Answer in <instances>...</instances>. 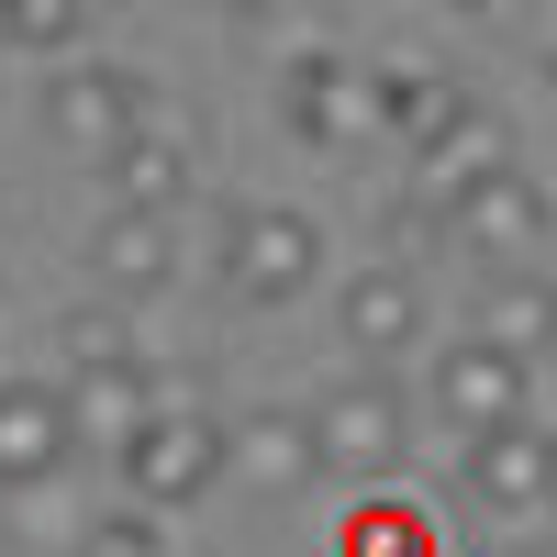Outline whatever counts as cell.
<instances>
[{"mask_svg":"<svg viewBox=\"0 0 557 557\" xmlns=\"http://www.w3.org/2000/svg\"><path fill=\"white\" fill-rule=\"evenodd\" d=\"M301 424H312L323 480H346V491H391L401 457H412V401H401L391 368H346V380H323L301 401Z\"/></svg>","mask_w":557,"mask_h":557,"instance_id":"cell-1","label":"cell"},{"mask_svg":"<svg viewBox=\"0 0 557 557\" xmlns=\"http://www.w3.org/2000/svg\"><path fill=\"white\" fill-rule=\"evenodd\" d=\"M212 278L246 312H290L323 278V223L290 212V201H235V212H223V246H212Z\"/></svg>","mask_w":557,"mask_h":557,"instance_id":"cell-2","label":"cell"},{"mask_svg":"<svg viewBox=\"0 0 557 557\" xmlns=\"http://www.w3.org/2000/svg\"><path fill=\"white\" fill-rule=\"evenodd\" d=\"M278 123H290L312 157H335V168H357L368 146H391L380 78H368L357 57H323V45H312L301 67H278Z\"/></svg>","mask_w":557,"mask_h":557,"instance_id":"cell-3","label":"cell"},{"mask_svg":"<svg viewBox=\"0 0 557 557\" xmlns=\"http://www.w3.org/2000/svg\"><path fill=\"white\" fill-rule=\"evenodd\" d=\"M146 112H157V89H146V67H123V57H78V67L45 78V134H57L78 168H112L134 134H146Z\"/></svg>","mask_w":557,"mask_h":557,"instance_id":"cell-4","label":"cell"},{"mask_svg":"<svg viewBox=\"0 0 557 557\" xmlns=\"http://www.w3.org/2000/svg\"><path fill=\"white\" fill-rule=\"evenodd\" d=\"M212 480H235V424H212L201 401L157 412V424L123 446V491H134V513H178V502H201Z\"/></svg>","mask_w":557,"mask_h":557,"instance_id":"cell-5","label":"cell"},{"mask_svg":"<svg viewBox=\"0 0 557 557\" xmlns=\"http://www.w3.org/2000/svg\"><path fill=\"white\" fill-rule=\"evenodd\" d=\"M424 401H435V424H457V446H480V435L535 424V368L480 346V335H446L435 368H424Z\"/></svg>","mask_w":557,"mask_h":557,"instance_id":"cell-6","label":"cell"},{"mask_svg":"<svg viewBox=\"0 0 557 557\" xmlns=\"http://www.w3.org/2000/svg\"><path fill=\"white\" fill-rule=\"evenodd\" d=\"M201 157H212V134L190 123V112H146V134L101 168V212H157V223H178V201L201 190Z\"/></svg>","mask_w":557,"mask_h":557,"instance_id":"cell-7","label":"cell"},{"mask_svg":"<svg viewBox=\"0 0 557 557\" xmlns=\"http://www.w3.org/2000/svg\"><path fill=\"white\" fill-rule=\"evenodd\" d=\"M502 168H513V123H502L491 101H469L424 157H412V223H424V235H446V212L469 201V190H491Z\"/></svg>","mask_w":557,"mask_h":557,"instance_id":"cell-8","label":"cell"},{"mask_svg":"<svg viewBox=\"0 0 557 557\" xmlns=\"http://www.w3.org/2000/svg\"><path fill=\"white\" fill-rule=\"evenodd\" d=\"M457 491H469V513H557V424H513V435H480L457 446Z\"/></svg>","mask_w":557,"mask_h":557,"instance_id":"cell-9","label":"cell"},{"mask_svg":"<svg viewBox=\"0 0 557 557\" xmlns=\"http://www.w3.org/2000/svg\"><path fill=\"white\" fill-rule=\"evenodd\" d=\"M546 223H557V212H546V190H535L524 168H502L491 190H469V201L446 212V246H457V257H480L491 278H513V268L546 246Z\"/></svg>","mask_w":557,"mask_h":557,"instance_id":"cell-10","label":"cell"},{"mask_svg":"<svg viewBox=\"0 0 557 557\" xmlns=\"http://www.w3.org/2000/svg\"><path fill=\"white\" fill-rule=\"evenodd\" d=\"M335 335H346L357 368L412 357V346H424V278H412V268H357V278H335Z\"/></svg>","mask_w":557,"mask_h":557,"instance_id":"cell-11","label":"cell"},{"mask_svg":"<svg viewBox=\"0 0 557 557\" xmlns=\"http://www.w3.org/2000/svg\"><path fill=\"white\" fill-rule=\"evenodd\" d=\"M368 78H380V112H391V146L424 157L435 134L469 112V78H457L446 57H424V45H391V57H368Z\"/></svg>","mask_w":557,"mask_h":557,"instance_id":"cell-12","label":"cell"},{"mask_svg":"<svg viewBox=\"0 0 557 557\" xmlns=\"http://www.w3.org/2000/svg\"><path fill=\"white\" fill-rule=\"evenodd\" d=\"M67 457H78L67 401H57V391L0 380V502H12V491H45V480H67Z\"/></svg>","mask_w":557,"mask_h":557,"instance_id":"cell-13","label":"cell"},{"mask_svg":"<svg viewBox=\"0 0 557 557\" xmlns=\"http://www.w3.org/2000/svg\"><path fill=\"white\" fill-rule=\"evenodd\" d=\"M89 278H101V301H157L168 278H178V223H157V212H101L89 223Z\"/></svg>","mask_w":557,"mask_h":557,"instance_id":"cell-14","label":"cell"},{"mask_svg":"<svg viewBox=\"0 0 557 557\" xmlns=\"http://www.w3.org/2000/svg\"><path fill=\"white\" fill-rule=\"evenodd\" d=\"M67 401V424H78V446H134V435H146L157 424V357H134V368H78V380L57 391Z\"/></svg>","mask_w":557,"mask_h":557,"instance_id":"cell-15","label":"cell"},{"mask_svg":"<svg viewBox=\"0 0 557 557\" xmlns=\"http://www.w3.org/2000/svg\"><path fill=\"white\" fill-rule=\"evenodd\" d=\"M469 335L535 368V346H557V278H535V268L491 278V290H480V312H469Z\"/></svg>","mask_w":557,"mask_h":557,"instance_id":"cell-16","label":"cell"},{"mask_svg":"<svg viewBox=\"0 0 557 557\" xmlns=\"http://www.w3.org/2000/svg\"><path fill=\"white\" fill-rule=\"evenodd\" d=\"M235 480L246 491H301V480H323V457H312V424L301 412H235Z\"/></svg>","mask_w":557,"mask_h":557,"instance_id":"cell-17","label":"cell"},{"mask_svg":"<svg viewBox=\"0 0 557 557\" xmlns=\"http://www.w3.org/2000/svg\"><path fill=\"white\" fill-rule=\"evenodd\" d=\"M335 557H435V513H424V502H401V491H357Z\"/></svg>","mask_w":557,"mask_h":557,"instance_id":"cell-18","label":"cell"},{"mask_svg":"<svg viewBox=\"0 0 557 557\" xmlns=\"http://www.w3.org/2000/svg\"><path fill=\"white\" fill-rule=\"evenodd\" d=\"M57 335H67V380H78V368H134V357H146V335H134L123 301H78Z\"/></svg>","mask_w":557,"mask_h":557,"instance_id":"cell-19","label":"cell"},{"mask_svg":"<svg viewBox=\"0 0 557 557\" xmlns=\"http://www.w3.org/2000/svg\"><path fill=\"white\" fill-rule=\"evenodd\" d=\"M89 513L67 502V480H45V491H12V546H45V557H78Z\"/></svg>","mask_w":557,"mask_h":557,"instance_id":"cell-20","label":"cell"},{"mask_svg":"<svg viewBox=\"0 0 557 557\" xmlns=\"http://www.w3.org/2000/svg\"><path fill=\"white\" fill-rule=\"evenodd\" d=\"M12 57H89V12H78V0H23V12H12Z\"/></svg>","mask_w":557,"mask_h":557,"instance_id":"cell-21","label":"cell"},{"mask_svg":"<svg viewBox=\"0 0 557 557\" xmlns=\"http://www.w3.org/2000/svg\"><path fill=\"white\" fill-rule=\"evenodd\" d=\"M78 557H168V524L157 513H89V535H78Z\"/></svg>","mask_w":557,"mask_h":557,"instance_id":"cell-22","label":"cell"},{"mask_svg":"<svg viewBox=\"0 0 557 557\" xmlns=\"http://www.w3.org/2000/svg\"><path fill=\"white\" fill-rule=\"evenodd\" d=\"M546 557H557V535H546Z\"/></svg>","mask_w":557,"mask_h":557,"instance_id":"cell-23","label":"cell"},{"mask_svg":"<svg viewBox=\"0 0 557 557\" xmlns=\"http://www.w3.org/2000/svg\"><path fill=\"white\" fill-rule=\"evenodd\" d=\"M546 357H557V346H546Z\"/></svg>","mask_w":557,"mask_h":557,"instance_id":"cell-24","label":"cell"},{"mask_svg":"<svg viewBox=\"0 0 557 557\" xmlns=\"http://www.w3.org/2000/svg\"><path fill=\"white\" fill-rule=\"evenodd\" d=\"M546 78H557V67H546Z\"/></svg>","mask_w":557,"mask_h":557,"instance_id":"cell-25","label":"cell"}]
</instances>
